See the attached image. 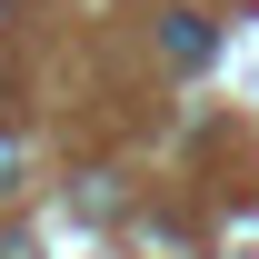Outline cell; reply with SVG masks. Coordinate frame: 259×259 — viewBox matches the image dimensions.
<instances>
[{
  "label": "cell",
  "mask_w": 259,
  "mask_h": 259,
  "mask_svg": "<svg viewBox=\"0 0 259 259\" xmlns=\"http://www.w3.org/2000/svg\"><path fill=\"white\" fill-rule=\"evenodd\" d=\"M169 60H180V70H199V60H209V30H199V20H190V10H180V20H169Z\"/></svg>",
  "instance_id": "cell-1"
},
{
  "label": "cell",
  "mask_w": 259,
  "mask_h": 259,
  "mask_svg": "<svg viewBox=\"0 0 259 259\" xmlns=\"http://www.w3.org/2000/svg\"><path fill=\"white\" fill-rule=\"evenodd\" d=\"M10 180H20V140L0 130V190H10Z\"/></svg>",
  "instance_id": "cell-2"
}]
</instances>
